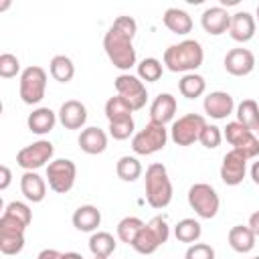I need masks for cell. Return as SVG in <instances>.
<instances>
[{
    "mask_svg": "<svg viewBox=\"0 0 259 259\" xmlns=\"http://www.w3.org/2000/svg\"><path fill=\"white\" fill-rule=\"evenodd\" d=\"M138 32V22L132 16H117L103 36V49L107 59L119 71H130L138 57L134 49V36Z\"/></svg>",
    "mask_w": 259,
    "mask_h": 259,
    "instance_id": "1",
    "label": "cell"
},
{
    "mask_svg": "<svg viewBox=\"0 0 259 259\" xmlns=\"http://www.w3.org/2000/svg\"><path fill=\"white\" fill-rule=\"evenodd\" d=\"M204 61L202 45L194 38L180 40L178 45H170L164 51V67L172 73H194Z\"/></svg>",
    "mask_w": 259,
    "mask_h": 259,
    "instance_id": "2",
    "label": "cell"
},
{
    "mask_svg": "<svg viewBox=\"0 0 259 259\" xmlns=\"http://www.w3.org/2000/svg\"><path fill=\"white\" fill-rule=\"evenodd\" d=\"M172 182L164 164L154 162L146 168V200L152 208H166L172 202Z\"/></svg>",
    "mask_w": 259,
    "mask_h": 259,
    "instance_id": "3",
    "label": "cell"
},
{
    "mask_svg": "<svg viewBox=\"0 0 259 259\" xmlns=\"http://www.w3.org/2000/svg\"><path fill=\"white\" fill-rule=\"evenodd\" d=\"M168 138H170V134H168L166 125L148 121L144 125V130H140L138 134H134V138H132V150L138 156H152V154L164 150V146L168 144Z\"/></svg>",
    "mask_w": 259,
    "mask_h": 259,
    "instance_id": "4",
    "label": "cell"
},
{
    "mask_svg": "<svg viewBox=\"0 0 259 259\" xmlns=\"http://www.w3.org/2000/svg\"><path fill=\"white\" fill-rule=\"evenodd\" d=\"M18 93L20 99L26 105H36L42 101L47 93V71L38 65H30L20 73V83H18Z\"/></svg>",
    "mask_w": 259,
    "mask_h": 259,
    "instance_id": "5",
    "label": "cell"
},
{
    "mask_svg": "<svg viewBox=\"0 0 259 259\" xmlns=\"http://www.w3.org/2000/svg\"><path fill=\"white\" fill-rule=\"evenodd\" d=\"M188 204L200 219H214L221 206V198L217 190L206 182H196L188 188Z\"/></svg>",
    "mask_w": 259,
    "mask_h": 259,
    "instance_id": "6",
    "label": "cell"
},
{
    "mask_svg": "<svg viewBox=\"0 0 259 259\" xmlns=\"http://www.w3.org/2000/svg\"><path fill=\"white\" fill-rule=\"evenodd\" d=\"M53 154H55V146L49 140H38L18 150L16 164L26 172H34L42 166H49L53 162Z\"/></svg>",
    "mask_w": 259,
    "mask_h": 259,
    "instance_id": "7",
    "label": "cell"
},
{
    "mask_svg": "<svg viewBox=\"0 0 259 259\" xmlns=\"http://www.w3.org/2000/svg\"><path fill=\"white\" fill-rule=\"evenodd\" d=\"M77 166L69 158H57L47 166V180L49 188L57 194H67L75 186Z\"/></svg>",
    "mask_w": 259,
    "mask_h": 259,
    "instance_id": "8",
    "label": "cell"
},
{
    "mask_svg": "<svg viewBox=\"0 0 259 259\" xmlns=\"http://www.w3.org/2000/svg\"><path fill=\"white\" fill-rule=\"evenodd\" d=\"M206 125V119L200 113H186L182 117H178L172 127H170V140L176 146H192L194 142H198L202 127Z\"/></svg>",
    "mask_w": 259,
    "mask_h": 259,
    "instance_id": "9",
    "label": "cell"
},
{
    "mask_svg": "<svg viewBox=\"0 0 259 259\" xmlns=\"http://www.w3.org/2000/svg\"><path fill=\"white\" fill-rule=\"evenodd\" d=\"M223 136L233 146V150H239L247 160L259 156V138L251 130H247L243 123H239L237 119L227 123Z\"/></svg>",
    "mask_w": 259,
    "mask_h": 259,
    "instance_id": "10",
    "label": "cell"
},
{
    "mask_svg": "<svg viewBox=\"0 0 259 259\" xmlns=\"http://www.w3.org/2000/svg\"><path fill=\"white\" fill-rule=\"evenodd\" d=\"M113 85H115L117 95L123 97V99L127 101V105H130L134 111H138V109H142V107L146 105V101H148V91H146L144 81H142L138 75L121 73V75L115 77Z\"/></svg>",
    "mask_w": 259,
    "mask_h": 259,
    "instance_id": "11",
    "label": "cell"
},
{
    "mask_svg": "<svg viewBox=\"0 0 259 259\" xmlns=\"http://www.w3.org/2000/svg\"><path fill=\"white\" fill-rule=\"evenodd\" d=\"M26 227L6 214L0 217V251L4 255H16L24 249Z\"/></svg>",
    "mask_w": 259,
    "mask_h": 259,
    "instance_id": "12",
    "label": "cell"
},
{
    "mask_svg": "<svg viewBox=\"0 0 259 259\" xmlns=\"http://www.w3.org/2000/svg\"><path fill=\"white\" fill-rule=\"evenodd\" d=\"M245 174H247V158L239 150L227 152L221 164V180L227 186H237L243 182Z\"/></svg>",
    "mask_w": 259,
    "mask_h": 259,
    "instance_id": "13",
    "label": "cell"
},
{
    "mask_svg": "<svg viewBox=\"0 0 259 259\" xmlns=\"http://www.w3.org/2000/svg\"><path fill=\"white\" fill-rule=\"evenodd\" d=\"M223 65H225V71L229 75H233V77H245V75H249L255 69V55L249 49L237 47V49H231L225 55Z\"/></svg>",
    "mask_w": 259,
    "mask_h": 259,
    "instance_id": "14",
    "label": "cell"
},
{
    "mask_svg": "<svg viewBox=\"0 0 259 259\" xmlns=\"http://www.w3.org/2000/svg\"><path fill=\"white\" fill-rule=\"evenodd\" d=\"M204 113L210 115L212 119H227L235 111V99L227 91H210L204 97Z\"/></svg>",
    "mask_w": 259,
    "mask_h": 259,
    "instance_id": "15",
    "label": "cell"
},
{
    "mask_svg": "<svg viewBox=\"0 0 259 259\" xmlns=\"http://www.w3.org/2000/svg\"><path fill=\"white\" fill-rule=\"evenodd\" d=\"M255 28H257V20L251 12L247 10H239L235 14H231V26H229V34L233 40L237 42H249L255 36Z\"/></svg>",
    "mask_w": 259,
    "mask_h": 259,
    "instance_id": "16",
    "label": "cell"
},
{
    "mask_svg": "<svg viewBox=\"0 0 259 259\" xmlns=\"http://www.w3.org/2000/svg\"><path fill=\"white\" fill-rule=\"evenodd\" d=\"M200 26L204 28V32H208L212 36L225 34V32H229V26H231V14L223 6H210L202 12Z\"/></svg>",
    "mask_w": 259,
    "mask_h": 259,
    "instance_id": "17",
    "label": "cell"
},
{
    "mask_svg": "<svg viewBox=\"0 0 259 259\" xmlns=\"http://www.w3.org/2000/svg\"><path fill=\"white\" fill-rule=\"evenodd\" d=\"M57 115L65 130H81L87 121V107L77 99H69L59 107Z\"/></svg>",
    "mask_w": 259,
    "mask_h": 259,
    "instance_id": "18",
    "label": "cell"
},
{
    "mask_svg": "<svg viewBox=\"0 0 259 259\" xmlns=\"http://www.w3.org/2000/svg\"><path fill=\"white\" fill-rule=\"evenodd\" d=\"M178 109V101L172 93H160L152 105H150V121L166 125L168 121L174 119V113Z\"/></svg>",
    "mask_w": 259,
    "mask_h": 259,
    "instance_id": "19",
    "label": "cell"
},
{
    "mask_svg": "<svg viewBox=\"0 0 259 259\" xmlns=\"http://www.w3.org/2000/svg\"><path fill=\"white\" fill-rule=\"evenodd\" d=\"M77 142H79V148H81L85 154L97 156V154H103L105 148H107V134H105L103 130L91 125V127L81 130Z\"/></svg>",
    "mask_w": 259,
    "mask_h": 259,
    "instance_id": "20",
    "label": "cell"
},
{
    "mask_svg": "<svg viewBox=\"0 0 259 259\" xmlns=\"http://www.w3.org/2000/svg\"><path fill=\"white\" fill-rule=\"evenodd\" d=\"M73 227L81 233H95L97 227L101 225V210L93 204H81L79 208H75L73 217Z\"/></svg>",
    "mask_w": 259,
    "mask_h": 259,
    "instance_id": "21",
    "label": "cell"
},
{
    "mask_svg": "<svg viewBox=\"0 0 259 259\" xmlns=\"http://www.w3.org/2000/svg\"><path fill=\"white\" fill-rule=\"evenodd\" d=\"M20 190L26 200L30 202H42L47 196V182L36 172H24L20 178Z\"/></svg>",
    "mask_w": 259,
    "mask_h": 259,
    "instance_id": "22",
    "label": "cell"
},
{
    "mask_svg": "<svg viewBox=\"0 0 259 259\" xmlns=\"http://www.w3.org/2000/svg\"><path fill=\"white\" fill-rule=\"evenodd\" d=\"M55 123H57V113L51 107H36L26 119L28 130L36 136H45V134L53 132Z\"/></svg>",
    "mask_w": 259,
    "mask_h": 259,
    "instance_id": "23",
    "label": "cell"
},
{
    "mask_svg": "<svg viewBox=\"0 0 259 259\" xmlns=\"http://www.w3.org/2000/svg\"><path fill=\"white\" fill-rule=\"evenodd\" d=\"M255 239L257 237L249 229V225H235V227H231V231L227 235V241H229L231 249L237 251V253H249V251H253Z\"/></svg>",
    "mask_w": 259,
    "mask_h": 259,
    "instance_id": "24",
    "label": "cell"
},
{
    "mask_svg": "<svg viewBox=\"0 0 259 259\" xmlns=\"http://www.w3.org/2000/svg\"><path fill=\"white\" fill-rule=\"evenodd\" d=\"M162 22L170 32L180 34V36H184V34H188L192 30V18L182 8H168L164 12V16H162Z\"/></svg>",
    "mask_w": 259,
    "mask_h": 259,
    "instance_id": "25",
    "label": "cell"
},
{
    "mask_svg": "<svg viewBox=\"0 0 259 259\" xmlns=\"http://www.w3.org/2000/svg\"><path fill=\"white\" fill-rule=\"evenodd\" d=\"M160 245H164V243H162V239L158 237V233H156L150 225H144L142 231L138 233V237H136L134 243H132L134 251L140 253V255H152V253L158 251Z\"/></svg>",
    "mask_w": 259,
    "mask_h": 259,
    "instance_id": "26",
    "label": "cell"
},
{
    "mask_svg": "<svg viewBox=\"0 0 259 259\" xmlns=\"http://www.w3.org/2000/svg\"><path fill=\"white\" fill-rule=\"evenodd\" d=\"M237 121L253 134H259V103L255 99H243L237 105Z\"/></svg>",
    "mask_w": 259,
    "mask_h": 259,
    "instance_id": "27",
    "label": "cell"
},
{
    "mask_svg": "<svg viewBox=\"0 0 259 259\" xmlns=\"http://www.w3.org/2000/svg\"><path fill=\"white\" fill-rule=\"evenodd\" d=\"M115 237L107 231H95L89 237V251L93 253V257H109L115 251Z\"/></svg>",
    "mask_w": 259,
    "mask_h": 259,
    "instance_id": "28",
    "label": "cell"
},
{
    "mask_svg": "<svg viewBox=\"0 0 259 259\" xmlns=\"http://www.w3.org/2000/svg\"><path fill=\"white\" fill-rule=\"evenodd\" d=\"M178 91H180V95L186 97V99H196V97L204 95V91H206V81H204V77L198 75V73H186V75H182V79L178 81Z\"/></svg>",
    "mask_w": 259,
    "mask_h": 259,
    "instance_id": "29",
    "label": "cell"
},
{
    "mask_svg": "<svg viewBox=\"0 0 259 259\" xmlns=\"http://www.w3.org/2000/svg\"><path fill=\"white\" fill-rule=\"evenodd\" d=\"M49 73L59 83H69L75 77V65L67 55H55L49 63Z\"/></svg>",
    "mask_w": 259,
    "mask_h": 259,
    "instance_id": "30",
    "label": "cell"
},
{
    "mask_svg": "<svg viewBox=\"0 0 259 259\" xmlns=\"http://www.w3.org/2000/svg\"><path fill=\"white\" fill-rule=\"evenodd\" d=\"M132 107L127 105V101L123 99V97H119V95H115V97H109L107 101H105V107H103V113H105V117H107V121L111 123V121H121V119H130L132 117Z\"/></svg>",
    "mask_w": 259,
    "mask_h": 259,
    "instance_id": "31",
    "label": "cell"
},
{
    "mask_svg": "<svg viewBox=\"0 0 259 259\" xmlns=\"http://www.w3.org/2000/svg\"><path fill=\"white\" fill-rule=\"evenodd\" d=\"M115 174L123 182H134L142 176V164L136 156H121L115 164Z\"/></svg>",
    "mask_w": 259,
    "mask_h": 259,
    "instance_id": "32",
    "label": "cell"
},
{
    "mask_svg": "<svg viewBox=\"0 0 259 259\" xmlns=\"http://www.w3.org/2000/svg\"><path fill=\"white\" fill-rule=\"evenodd\" d=\"M202 235V227L196 219H182L178 221V225L174 227V237L180 241V243H196Z\"/></svg>",
    "mask_w": 259,
    "mask_h": 259,
    "instance_id": "33",
    "label": "cell"
},
{
    "mask_svg": "<svg viewBox=\"0 0 259 259\" xmlns=\"http://www.w3.org/2000/svg\"><path fill=\"white\" fill-rule=\"evenodd\" d=\"M162 73H164V65H162V61H158L156 57H146V59H142V61L138 63V77H140L142 81H146V83H156V81H160Z\"/></svg>",
    "mask_w": 259,
    "mask_h": 259,
    "instance_id": "34",
    "label": "cell"
},
{
    "mask_svg": "<svg viewBox=\"0 0 259 259\" xmlns=\"http://www.w3.org/2000/svg\"><path fill=\"white\" fill-rule=\"evenodd\" d=\"M144 225H146V223H144L142 219H138V217H123V219L117 223V239H119L121 243L132 245Z\"/></svg>",
    "mask_w": 259,
    "mask_h": 259,
    "instance_id": "35",
    "label": "cell"
},
{
    "mask_svg": "<svg viewBox=\"0 0 259 259\" xmlns=\"http://www.w3.org/2000/svg\"><path fill=\"white\" fill-rule=\"evenodd\" d=\"M2 214L10 217V219H14V221H18V223H22L24 227H28L30 221H32V210H30V206H28L26 202H20V200L8 202Z\"/></svg>",
    "mask_w": 259,
    "mask_h": 259,
    "instance_id": "36",
    "label": "cell"
},
{
    "mask_svg": "<svg viewBox=\"0 0 259 259\" xmlns=\"http://www.w3.org/2000/svg\"><path fill=\"white\" fill-rule=\"evenodd\" d=\"M198 142H200L204 148H208V150L219 148L221 142H223V132H221V127L214 125V123H206V125L202 127V132H200Z\"/></svg>",
    "mask_w": 259,
    "mask_h": 259,
    "instance_id": "37",
    "label": "cell"
},
{
    "mask_svg": "<svg viewBox=\"0 0 259 259\" xmlns=\"http://www.w3.org/2000/svg\"><path fill=\"white\" fill-rule=\"evenodd\" d=\"M109 136L113 140H127L130 136H134V130H136V123H134V117L130 119H121V121H111L109 123Z\"/></svg>",
    "mask_w": 259,
    "mask_h": 259,
    "instance_id": "38",
    "label": "cell"
},
{
    "mask_svg": "<svg viewBox=\"0 0 259 259\" xmlns=\"http://www.w3.org/2000/svg\"><path fill=\"white\" fill-rule=\"evenodd\" d=\"M20 73V61L12 53H2L0 55V77L12 79Z\"/></svg>",
    "mask_w": 259,
    "mask_h": 259,
    "instance_id": "39",
    "label": "cell"
},
{
    "mask_svg": "<svg viewBox=\"0 0 259 259\" xmlns=\"http://www.w3.org/2000/svg\"><path fill=\"white\" fill-rule=\"evenodd\" d=\"M184 259H214V249L208 243H192L186 249Z\"/></svg>",
    "mask_w": 259,
    "mask_h": 259,
    "instance_id": "40",
    "label": "cell"
},
{
    "mask_svg": "<svg viewBox=\"0 0 259 259\" xmlns=\"http://www.w3.org/2000/svg\"><path fill=\"white\" fill-rule=\"evenodd\" d=\"M10 180H12V172H10V168L4 164V166H0V190H6L8 186H10Z\"/></svg>",
    "mask_w": 259,
    "mask_h": 259,
    "instance_id": "41",
    "label": "cell"
},
{
    "mask_svg": "<svg viewBox=\"0 0 259 259\" xmlns=\"http://www.w3.org/2000/svg\"><path fill=\"white\" fill-rule=\"evenodd\" d=\"M61 257H63V253H59L57 249H42L36 255V259H61Z\"/></svg>",
    "mask_w": 259,
    "mask_h": 259,
    "instance_id": "42",
    "label": "cell"
},
{
    "mask_svg": "<svg viewBox=\"0 0 259 259\" xmlns=\"http://www.w3.org/2000/svg\"><path fill=\"white\" fill-rule=\"evenodd\" d=\"M249 229L255 233V237H259V210L249 217Z\"/></svg>",
    "mask_w": 259,
    "mask_h": 259,
    "instance_id": "43",
    "label": "cell"
},
{
    "mask_svg": "<svg viewBox=\"0 0 259 259\" xmlns=\"http://www.w3.org/2000/svg\"><path fill=\"white\" fill-rule=\"evenodd\" d=\"M251 178L255 184H259V160L253 162V166H251Z\"/></svg>",
    "mask_w": 259,
    "mask_h": 259,
    "instance_id": "44",
    "label": "cell"
},
{
    "mask_svg": "<svg viewBox=\"0 0 259 259\" xmlns=\"http://www.w3.org/2000/svg\"><path fill=\"white\" fill-rule=\"evenodd\" d=\"M61 259H83L81 257V253H75V251H67V253H63V257Z\"/></svg>",
    "mask_w": 259,
    "mask_h": 259,
    "instance_id": "45",
    "label": "cell"
},
{
    "mask_svg": "<svg viewBox=\"0 0 259 259\" xmlns=\"http://www.w3.org/2000/svg\"><path fill=\"white\" fill-rule=\"evenodd\" d=\"M221 4L223 6H233V4H237V0H221Z\"/></svg>",
    "mask_w": 259,
    "mask_h": 259,
    "instance_id": "46",
    "label": "cell"
},
{
    "mask_svg": "<svg viewBox=\"0 0 259 259\" xmlns=\"http://www.w3.org/2000/svg\"><path fill=\"white\" fill-rule=\"evenodd\" d=\"M255 20L259 22V4H257V16H255Z\"/></svg>",
    "mask_w": 259,
    "mask_h": 259,
    "instance_id": "47",
    "label": "cell"
},
{
    "mask_svg": "<svg viewBox=\"0 0 259 259\" xmlns=\"http://www.w3.org/2000/svg\"><path fill=\"white\" fill-rule=\"evenodd\" d=\"M93 259H107V257H93Z\"/></svg>",
    "mask_w": 259,
    "mask_h": 259,
    "instance_id": "48",
    "label": "cell"
},
{
    "mask_svg": "<svg viewBox=\"0 0 259 259\" xmlns=\"http://www.w3.org/2000/svg\"><path fill=\"white\" fill-rule=\"evenodd\" d=\"M253 259H259V255H257V257H253Z\"/></svg>",
    "mask_w": 259,
    "mask_h": 259,
    "instance_id": "49",
    "label": "cell"
},
{
    "mask_svg": "<svg viewBox=\"0 0 259 259\" xmlns=\"http://www.w3.org/2000/svg\"><path fill=\"white\" fill-rule=\"evenodd\" d=\"M257 136H259V134H257Z\"/></svg>",
    "mask_w": 259,
    "mask_h": 259,
    "instance_id": "50",
    "label": "cell"
}]
</instances>
